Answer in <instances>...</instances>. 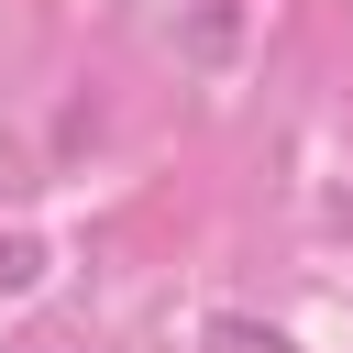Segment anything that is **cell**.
Returning <instances> with one entry per match:
<instances>
[{
  "mask_svg": "<svg viewBox=\"0 0 353 353\" xmlns=\"http://www.w3.org/2000/svg\"><path fill=\"white\" fill-rule=\"evenodd\" d=\"M210 353H298L287 331H254V320H210Z\"/></svg>",
  "mask_w": 353,
  "mask_h": 353,
  "instance_id": "cell-1",
  "label": "cell"
}]
</instances>
